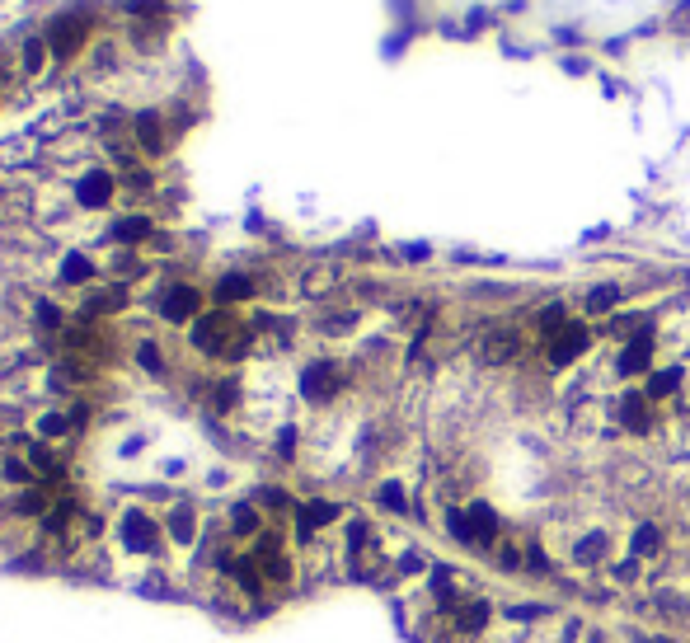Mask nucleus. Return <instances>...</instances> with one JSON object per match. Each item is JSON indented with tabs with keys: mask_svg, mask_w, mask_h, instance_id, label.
<instances>
[{
	"mask_svg": "<svg viewBox=\"0 0 690 643\" xmlns=\"http://www.w3.org/2000/svg\"><path fill=\"white\" fill-rule=\"evenodd\" d=\"M681 385H686V367H662V371H648L639 390H644L653 404H662V399H676V395H681Z\"/></svg>",
	"mask_w": 690,
	"mask_h": 643,
	"instance_id": "4468645a",
	"label": "nucleus"
},
{
	"mask_svg": "<svg viewBox=\"0 0 690 643\" xmlns=\"http://www.w3.org/2000/svg\"><path fill=\"white\" fill-rule=\"evenodd\" d=\"M489 564L498 568L503 578H526V540L503 536V540H498V550L489 554Z\"/></svg>",
	"mask_w": 690,
	"mask_h": 643,
	"instance_id": "ddd939ff",
	"label": "nucleus"
},
{
	"mask_svg": "<svg viewBox=\"0 0 690 643\" xmlns=\"http://www.w3.org/2000/svg\"><path fill=\"white\" fill-rule=\"evenodd\" d=\"M620 296H625V291L615 287V282H597V287L583 296V315H592V320H597V315H611V310L620 306Z\"/></svg>",
	"mask_w": 690,
	"mask_h": 643,
	"instance_id": "dca6fc26",
	"label": "nucleus"
},
{
	"mask_svg": "<svg viewBox=\"0 0 690 643\" xmlns=\"http://www.w3.org/2000/svg\"><path fill=\"white\" fill-rule=\"evenodd\" d=\"M587 348H592V329L583 320H573L568 329H559L554 338L540 343V357H545V367H573V362H583Z\"/></svg>",
	"mask_w": 690,
	"mask_h": 643,
	"instance_id": "423d86ee",
	"label": "nucleus"
},
{
	"mask_svg": "<svg viewBox=\"0 0 690 643\" xmlns=\"http://www.w3.org/2000/svg\"><path fill=\"white\" fill-rule=\"evenodd\" d=\"M615 423L629 432V437H653L658 432V404L644 395V390H625L615 399Z\"/></svg>",
	"mask_w": 690,
	"mask_h": 643,
	"instance_id": "6e6552de",
	"label": "nucleus"
},
{
	"mask_svg": "<svg viewBox=\"0 0 690 643\" xmlns=\"http://www.w3.org/2000/svg\"><path fill=\"white\" fill-rule=\"evenodd\" d=\"M442 625L451 643H489V634L498 629V606L489 597H465Z\"/></svg>",
	"mask_w": 690,
	"mask_h": 643,
	"instance_id": "f03ea898",
	"label": "nucleus"
},
{
	"mask_svg": "<svg viewBox=\"0 0 690 643\" xmlns=\"http://www.w3.org/2000/svg\"><path fill=\"white\" fill-rule=\"evenodd\" d=\"M583 643H606V639H601V634H587V639Z\"/></svg>",
	"mask_w": 690,
	"mask_h": 643,
	"instance_id": "6ab92c4d",
	"label": "nucleus"
},
{
	"mask_svg": "<svg viewBox=\"0 0 690 643\" xmlns=\"http://www.w3.org/2000/svg\"><path fill=\"white\" fill-rule=\"evenodd\" d=\"M526 578L531 582H550L554 578V559L545 550V540L540 536H526Z\"/></svg>",
	"mask_w": 690,
	"mask_h": 643,
	"instance_id": "2eb2a0df",
	"label": "nucleus"
},
{
	"mask_svg": "<svg viewBox=\"0 0 690 643\" xmlns=\"http://www.w3.org/2000/svg\"><path fill=\"white\" fill-rule=\"evenodd\" d=\"M113 540H118V550L132 554V559H160L169 545L165 526L151 517V512H141V507H123L118 521H113Z\"/></svg>",
	"mask_w": 690,
	"mask_h": 643,
	"instance_id": "f257e3e1",
	"label": "nucleus"
},
{
	"mask_svg": "<svg viewBox=\"0 0 690 643\" xmlns=\"http://www.w3.org/2000/svg\"><path fill=\"white\" fill-rule=\"evenodd\" d=\"M606 578H611L615 587H634V582L644 578V559H634V554H625V559H611Z\"/></svg>",
	"mask_w": 690,
	"mask_h": 643,
	"instance_id": "f3484780",
	"label": "nucleus"
},
{
	"mask_svg": "<svg viewBox=\"0 0 690 643\" xmlns=\"http://www.w3.org/2000/svg\"><path fill=\"white\" fill-rule=\"evenodd\" d=\"M653 357H658V334H653V324H648V329H639L634 338L620 343L611 371L620 381H634V376H648V371H653Z\"/></svg>",
	"mask_w": 690,
	"mask_h": 643,
	"instance_id": "0eeeda50",
	"label": "nucleus"
},
{
	"mask_svg": "<svg viewBox=\"0 0 690 643\" xmlns=\"http://www.w3.org/2000/svg\"><path fill=\"white\" fill-rule=\"evenodd\" d=\"M644 643H676V639H667V634H648Z\"/></svg>",
	"mask_w": 690,
	"mask_h": 643,
	"instance_id": "a211bd4d",
	"label": "nucleus"
},
{
	"mask_svg": "<svg viewBox=\"0 0 690 643\" xmlns=\"http://www.w3.org/2000/svg\"><path fill=\"white\" fill-rule=\"evenodd\" d=\"M165 536H169V545H174V550H193V545H198V536H207V531L198 526V512H193V503H179L174 512H169Z\"/></svg>",
	"mask_w": 690,
	"mask_h": 643,
	"instance_id": "f8f14e48",
	"label": "nucleus"
},
{
	"mask_svg": "<svg viewBox=\"0 0 690 643\" xmlns=\"http://www.w3.org/2000/svg\"><path fill=\"white\" fill-rule=\"evenodd\" d=\"M414 493H409V484L404 479H395V475H385V479H376V489H371V503L381 507L385 517H414V503H409Z\"/></svg>",
	"mask_w": 690,
	"mask_h": 643,
	"instance_id": "9b49d317",
	"label": "nucleus"
},
{
	"mask_svg": "<svg viewBox=\"0 0 690 643\" xmlns=\"http://www.w3.org/2000/svg\"><path fill=\"white\" fill-rule=\"evenodd\" d=\"M629 554H634V559H662V554H667V526H662V521H634V526H629Z\"/></svg>",
	"mask_w": 690,
	"mask_h": 643,
	"instance_id": "1a4fd4ad",
	"label": "nucleus"
},
{
	"mask_svg": "<svg viewBox=\"0 0 690 643\" xmlns=\"http://www.w3.org/2000/svg\"><path fill=\"white\" fill-rule=\"evenodd\" d=\"M202 310H207V296H202L198 282H179V277H174V282H165L160 296H155V315L165 324H184L188 329Z\"/></svg>",
	"mask_w": 690,
	"mask_h": 643,
	"instance_id": "20e7f679",
	"label": "nucleus"
},
{
	"mask_svg": "<svg viewBox=\"0 0 690 643\" xmlns=\"http://www.w3.org/2000/svg\"><path fill=\"white\" fill-rule=\"evenodd\" d=\"M564 559L573 568H611L615 559V536L606 531V526H587V531H578V536L564 540Z\"/></svg>",
	"mask_w": 690,
	"mask_h": 643,
	"instance_id": "39448f33",
	"label": "nucleus"
},
{
	"mask_svg": "<svg viewBox=\"0 0 690 643\" xmlns=\"http://www.w3.org/2000/svg\"><path fill=\"white\" fill-rule=\"evenodd\" d=\"M348 390V367L343 362H334V357H315V362H306L301 367V399L306 404H334L338 395Z\"/></svg>",
	"mask_w": 690,
	"mask_h": 643,
	"instance_id": "7ed1b4c3",
	"label": "nucleus"
},
{
	"mask_svg": "<svg viewBox=\"0 0 690 643\" xmlns=\"http://www.w3.org/2000/svg\"><path fill=\"white\" fill-rule=\"evenodd\" d=\"M479 357H484L489 367H512V362L526 357V338L512 334V329H493V334L479 343Z\"/></svg>",
	"mask_w": 690,
	"mask_h": 643,
	"instance_id": "9d476101",
	"label": "nucleus"
}]
</instances>
